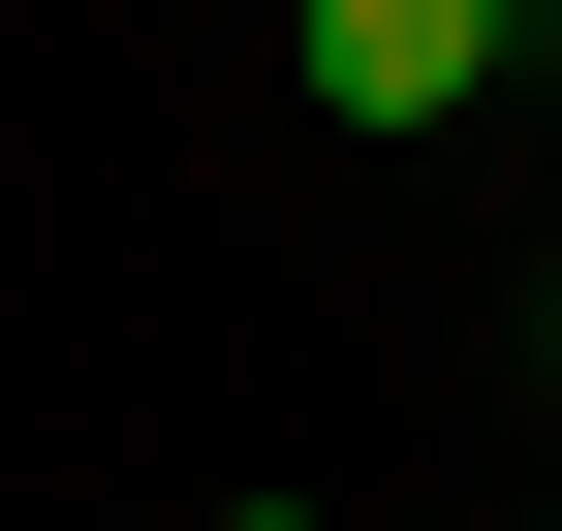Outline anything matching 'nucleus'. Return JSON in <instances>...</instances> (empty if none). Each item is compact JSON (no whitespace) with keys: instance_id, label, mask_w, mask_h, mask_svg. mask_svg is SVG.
Instances as JSON below:
<instances>
[{"instance_id":"nucleus-2","label":"nucleus","mask_w":562,"mask_h":531,"mask_svg":"<svg viewBox=\"0 0 562 531\" xmlns=\"http://www.w3.org/2000/svg\"><path fill=\"white\" fill-rule=\"evenodd\" d=\"M250 531H313V500H250Z\"/></svg>"},{"instance_id":"nucleus-1","label":"nucleus","mask_w":562,"mask_h":531,"mask_svg":"<svg viewBox=\"0 0 562 531\" xmlns=\"http://www.w3.org/2000/svg\"><path fill=\"white\" fill-rule=\"evenodd\" d=\"M281 63H313V125H469L501 94V0H281Z\"/></svg>"}]
</instances>
